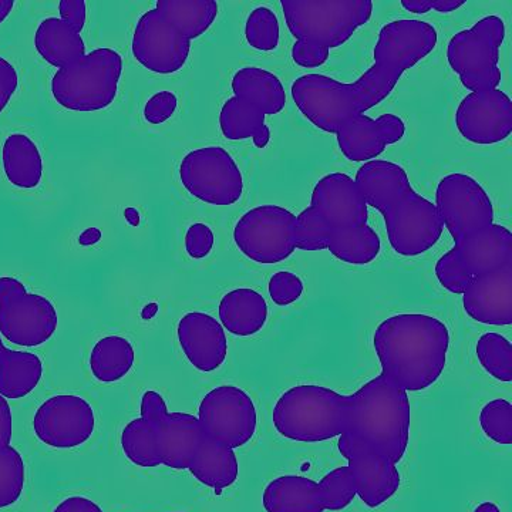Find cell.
Masks as SVG:
<instances>
[{
	"label": "cell",
	"instance_id": "9c48e42d",
	"mask_svg": "<svg viewBox=\"0 0 512 512\" xmlns=\"http://www.w3.org/2000/svg\"><path fill=\"white\" fill-rule=\"evenodd\" d=\"M59 315L46 296L29 293L23 282L0 276V335L13 345L37 348L55 335Z\"/></svg>",
	"mask_w": 512,
	"mask_h": 512
},
{
	"label": "cell",
	"instance_id": "74e56055",
	"mask_svg": "<svg viewBox=\"0 0 512 512\" xmlns=\"http://www.w3.org/2000/svg\"><path fill=\"white\" fill-rule=\"evenodd\" d=\"M323 507L329 511H342L356 498V484L349 467H338L319 481Z\"/></svg>",
	"mask_w": 512,
	"mask_h": 512
},
{
	"label": "cell",
	"instance_id": "7bdbcfd3",
	"mask_svg": "<svg viewBox=\"0 0 512 512\" xmlns=\"http://www.w3.org/2000/svg\"><path fill=\"white\" fill-rule=\"evenodd\" d=\"M177 107V96L173 92L163 90V92H158L151 99H148L146 106H144V119L147 123L160 126L165 121L173 119Z\"/></svg>",
	"mask_w": 512,
	"mask_h": 512
},
{
	"label": "cell",
	"instance_id": "836d02e7",
	"mask_svg": "<svg viewBox=\"0 0 512 512\" xmlns=\"http://www.w3.org/2000/svg\"><path fill=\"white\" fill-rule=\"evenodd\" d=\"M121 448L131 463L137 467L154 468L161 466L157 441L153 430L143 417L131 420L121 433Z\"/></svg>",
	"mask_w": 512,
	"mask_h": 512
},
{
	"label": "cell",
	"instance_id": "3957f363",
	"mask_svg": "<svg viewBox=\"0 0 512 512\" xmlns=\"http://www.w3.org/2000/svg\"><path fill=\"white\" fill-rule=\"evenodd\" d=\"M220 13L215 0H158L138 19L131 50L144 69L180 72L190 59L191 42L210 30Z\"/></svg>",
	"mask_w": 512,
	"mask_h": 512
},
{
	"label": "cell",
	"instance_id": "816d5d0a",
	"mask_svg": "<svg viewBox=\"0 0 512 512\" xmlns=\"http://www.w3.org/2000/svg\"><path fill=\"white\" fill-rule=\"evenodd\" d=\"M13 8H15V0H0V25L9 18Z\"/></svg>",
	"mask_w": 512,
	"mask_h": 512
},
{
	"label": "cell",
	"instance_id": "d590c367",
	"mask_svg": "<svg viewBox=\"0 0 512 512\" xmlns=\"http://www.w3.org/2000/svg\"><path fill=\"white\" fill-rule=\"evenodd\" d=\"M25 481V461L19 451L12 446L0 448V510L18 503Z\"/></svg>",
	"mask_w": 512,
	"mask_h": 512
},
{
	"label": "cell",
	"instance_id": "f546056e",
	"mask_svg": "<svg viewBox=\"0 0 512 512\" xmlns=\"http://www.w3.org/2000/svg\"><path fill=\"white\" fill-rule=\"evenodd\" d=\"M43 376V363L35 353L10 350L0 338V394L19 400L36 389Z\"/></svg>",
	"mask_w": 512,
	"mask_h": 512
},
{
	"label": "cell",
	"instance_id": "ac0fdd59",
	"mask_svg": "<svg viewBox=\"0 0 512 512\" xmlns=\"http://www.w3.org/2000/svg\"><path fill=\"white\" fill-rule=\"evenodd\" d=\"M461 137L477 146L503 143L512 133V101L500 89L468 93L456 110Z\"/></svg>",
	"mask_w": 512,
	"mask_h": 512
},
{
	"label": "cell",
	"instance_id": "7402d4cb",
	"mask_svg": "<svg viewBox=\"0 0 512 512\" xmlns=\"http://www.w3.org/2000/svg\"><path fill=\"white\" fill-rule=\"evenodd\" d=\"M177 336L188 362L202 373L215 372L227 360L225 329L208 313H185L178 322Z\"/></svg>",
	"mask_w": 512,
	"mask_h": 512
},
{
	"label": "cell",
	"instance_id": "7dc6e473",
	"mask_svg": "<svg viewBox=\"0 0 512 512\" xmlns=\"http://www.w3.org/2000/svg\"><path fill=\"white\" fill-rule=\"evenodd\" d=\"M60 19L72 25L82 33L87 20V8L84 0H62L59 3Z\"/></svg>",
	"mask_w": 512,
	"mask_h": 512
},
{
	"label": "cell",
	"instance_id": "f35d334b",
	"mask_svg": "<svg viewBox=\"0 0 512 512\" xmlns=\"http://www.w3.org/2000/svg\"><path fill=\"white\" fill-rule=\"evenodd\" d=\"M330 232L329 225L318 212L312 207L305 208L296 215L295 247L306 252L325 251L328 249Z\"/></svg>",
	"mask_w": 512,
	"mask_h": 512
},
{
	"label": "cell",
	"instance_id": "4dcf8cb0",
	"mask_svg": "<svg viewBox=\"0 0 512 512\" xmlns=\"http://www.w3.org/2000/svg\"><path fill=\"white\" fill-rule=\"evenodd\" d=\"M188 471L205 487L221 491L237 483L238 458L231 448L204 439Z\"/></svg>",
	"mask_w": 512,
	"mask_h": 512
},
{
	"label": "cell",
	"instance_id": "5b68a950",
	"mask_svg": "<svg viewBox=\"0 0 512 512\" xmlns=\"http://www.w3.org/2000/svg\"><path fill=\"white\" fill-rule=\"evenodd\" d=\"M281 6L296 40L293 63L305 69L323 66L330 50L348 43L373 15L372 0H282Z\"/></svg>",
	"mask_w": 512,
	"mask_h": 512
},
{
	"label": "cell",
	"instance_id": "d6a6232c",
	"mask_svg": "<svg viewBox=\"0 0 512 512\" xmlns=\"http://www.w3.org/2000/svg\"><path fill=\"white\" fill-rule=\"evenodd\" d=\"M328 251L343 264L369 265L382 252V239L370 225L340 229L330 232Z\"/></svg>",
	"mask_w": 512,
	"mask_h": 512
},
{
	"label": "cell",
	"instance_id": "8fae6325",
	"mask_svg": "<svg viewBox=\"0 0 512 512\" xmlns=\"http://www.w3.org/2000/svg\"><path fill=\"white\" fill-rule=\"evenodd\" d=\"M180 180L192 197L215 207L237 204L244 194L241 168L220 146L190 151L181 160Z\"/></svg>",
	"mask_w": 512,
	"mask_h": 512
},
{
	"label": "cell",
	"instance_id": "7a4b0ae2",
	"mask_svg": "<svg viewBox=\"0 0 512 512\" xmlns=\"http://www.w3.org/2000/svg\"><path fill=\"white\" fill-rule=\"evenodd\" d=\"M373 348L390 382L406 393L424 392L446 369L450 330L434 316L399 313L377 326Z\"/></svg>",
	"mask_w": 512,
	"mask_h": 512
},
{
	"label": "cell",
	"instance_id": "4fadbf2b",
	"mask_svg": "<svg viewBox=\"0 0 512 512\" xmlns=\"http://www.w3.org/2000/svg\"><path fill=\"white\" fill-rule=\"evenodd\" d=\"M386 225L387 239L397 255L419 256L439 244L444 232L439 211L414 188L404 192L380 212Z\"/></svg>",
	"mask_w": 512,
	"mask_h": 512
},
{
	"label": "cell",
	"instance_id": "44dd1931",
	"mask_svg": "<svg viewBox=\"0 0 512 512\" xmlns=\"http://www.w3.org/2000/svg\"><path fill=\"white\" fill-rule=\"evenodd\" d=\"M329 225L330 231L363 227L369 221L365 198L348 174L332 173L313 187L311 205Z\"/></svg>",
	"mask_w": 512,
	"mask_h": 512
},
{
	"label": "cell",
	"instance_id": "603a6c76",
	"mask_svg": "<svg viewBox=\"0 0 512 512\" xmlns=\"http://www.w3.org/2000/svg\"><path fill=\"white\" fill-rule=\"evenodd\" d=\"M463 308L483 325H512V264L473 278L463 292Z\"/></svg>",
	"mask_w": 512,
	"mask_h": 512
},
{
	"label": "cell",
	"instance_id": "8992f818",
	"mask_svg": "<svg viewBox=\"0 0 512 512\" xmlns=\"http://www.w3.org/2000/svg\"><path fill=\"white\" fill-rule=\"evenodd\" d=\"M229 97L221 107L220 128L229 141L252 138L256 148H266L271 130L266 116H276L286 107L284 84L276 74L261 67H242L232 77Z\"/></svg>",
	"mask_w": 512,
	"mask_h": 512
},
{
	"label": "cell",
	"instance_id": "1f68e13d",
	"mask_svg": "<svg viewBox=\"0 0 512 512\" xmlns=\"http://www.w3.org/2000/svg\"><path fill=\"white\" fill-rule=\"evenodd\" d=\"M136 352L130 340L123 336H106L94 345L90 353V370L101 383H116L133 369Z\"/></svg>",
	"mask_w": 512,
	"mask_h": 512
},
{
	"label": "cell",
	"instance_id": "ee69618b",
	"mask_svg": "<svg viewBox=\"0 0 512 512\" xmlns=\"http://www.w3.org/2000/svg\"><path fill=\"white\" fill-rule=\"evenodd\" d=\"M215 245V235L207 224L197 222L185 234V251L192 259H204L211 254Z\"/></svg>",
	"mask_w": 512,
	"mask_h": 512
},
{
	"label": "cell",
	"instance_id": "f907efd6",
	"mask_svg": "<svg viewBox=\"0 0 512 512\" xmlns=\"http://www.w3.org/2000/svg\"><path fill=\"white\" fill-rule=\"evenodd\" d=\"M101 239V231L99 228H89L80 235L79 242L84 245V247H89V245L97 244Z\"/></svg>",
	"mask_w": 512,
	"mask_h": 512
},
{
	"label": "cell",
	"instance_id": "d6986e66",
	"mask_svg": "<svg viewBox=\"0 0 512 512\" xmlns=\"http://www.w3.org/2000/svg\"><path fill=\"white\" fill-rule=\"evenodd\" d=\"M406 123L396 114H382L377 119L356 114L343 121L336 130L340 153L352 163H369L382 156L386 148L400 143Z\"/></svg>",
	"mask_w": 512,
	"mask_h": 512
},
{
	"label": "cell",
	"instance_id": "e0dca14e",
	"mask_svg": "<svg viewBox=\"0 0 512 512\" xmlns=\"http://www.w3.org/2000/svg\"><path fill=\"white\" fill-rule=\"evenodd\" d=\"M96 416L92 404L74 394H57L40 404L33 417L35 436L60 450L83 446L92 439Z\"/></svg>",
	"mask_w": 512,
	"mask_h": 512
},
{
	"label": "cell",
	"instance_id": "b9f144b4",
	"mask_svg": "<svg viewBox=\"0 0 512 512\" xmlns=\"http://www.w3.org/2000/svg\"><path fill=\"white\" fill-rule=\"evenodd\" d=\"M268 292L275 305L285 308L301 299L305 284L301 276L289 271H279L269 279Z\"/></svg>",
	"mask_w": 512,
	"mask_h": 512
},
{
	"label": "cell",
	"instance_id": "30bf717a",
	"mask_svg": "<svg viewBox=\"0 0 512 512\" xmlns=\"http://www.w3.org/2000/svg\"><path fill=\"white\" fill-rule=\"evenodd\" d=\"M295 224L296 215L281 205H258L239 218L235 245L256 264H279L296 251Z\"/></svg>",
	"mask_w": 512,
	"mask_h": 512
},
{
	"label": "cell",
	"instance_id": "60d3db41",
	"mask_svg": "<svg viewBox=\"0 0 512 512\" xmlns=\"http://www.w3.org/2000/svg\"><path fill=\"white\" fill-rule=\"evenodd\" d=\"M434 274H436L439 284L454 295H463L467 286L473 281V276L468 274L467 269L464 268L460 255L454 247L436 262Z\"/></svg>",
	"mask_w": 512,
	"mask_h": 512
},
{
	"label": "cell",
	"instance_id": "ffe728a7",
	"mask_svg": "<svg viewBox=\"0 0 512 512\" xmlns=\"http://www.w3.org/2000/svg\"><path fill=\"white\" fill-rule=\"evenodd\" d=\"M437 43L439 33L430 23L414 19L393 20L380 29L373 57L375 62L404 73L433 53Z\"/></svg>",
	"mask_w": 512,
	"mask_h": 512
},
{
	"label": "cell",
	"instance_id": "ab89813d",
	"mask_svg": "<svg viewBox=\"0 0 512 512\" xmlns=\"http://www.w3.org/2000/svg\"><path fill=\"white\" fill-rule=\"evenodd\" d=\"M481 430L488 439L501 446L512 444V404L505 399H494L481 409Z\"/></svg>",
	"mask_w": 512,
	"mask_h": 512
},
{
	"label": "cell",
	"instance_id": "f5cc1de1",
	"mask_svg": "<svg viewBox=\"0 0 512 512\" xmlns=\"http://www.w3.org/2000/svg\"><path fill=\"white\" fill-rule=\"evenodd\" d=\"M124 215H126L128 224L133 225V227H138V225H140V215H138L137 210H134V208H127Z\"/></svg>",
	"mask_w": 512,
	"mask_h": 512
},
{
	"label": "cell",
	"instance_id": "8d00e7d4",
	"mask_svg": "<svg viewBox=\"0 0 512 512\" xmlns=\"http://www.w3.org/2000/svg\"><path fill=\"white\" fill-rule=\"evenodd\" d=\"M245 39L252 49L259 52H274L281 40L278 16L265 6L252 10L245 23Z\"/></svg>",
	"mask_w": 512,
	"mask_h": 512
},
{
	"label": "cell",
	"instance_id": "83f0119b",
	"mask_svg": "<svg viewBox=\"0 0 512 512\" xmlns=\"http://www.w3.org/2000/svg\"><path fill=\"white\" fill-rule=\"evenodd\" d=\"M35 49L46 63L57 69L86 56V45L80 32L60 18L40 22L35 33Z\"/></svg>",
	"mask_w": 512,
	"mask_h": 512
},
{
	"label": "cell",
	"instance_id": "cb8c5ba5",
	"mask_svg": "<svg viewBox=\"0 0 512 512\" xmlns=\"http://www.w3.org/2000/svg\"><path fill=\"white\" fill-rule=\"evenodd\" d=\"M454 248L473 278L512 264V234L504 225L491 224L473 232L454 242Z\"/></svg>",
	"mask_w": 512,
	"mask_h": 512
},
{
	"label": "cell",
	"instance_id": "7c38bea8",
	"mask_svg": "<svg viewBox=\"0 0 512 512\" xmlns=\"http://www.w3.org/2000/svg\"><path fill=\"white\" fill-rule=\"evenodd\" d=\"M198 421L205 439L237 450L254 439L258 413L245 390L222 384L205 394L198 407Z\"/></svg>",
	"mask_w": 512,
	"mask_h": 512
},
{
	"label": "cell",
	"instance_id": "db71d44e",
	"mask_svg": "<svg viewBox=\"0 0 512 512\" xmlns=\"http://www.w3.org/2000/svg\"><path fill=\"white\" fill-rule=\"evenodd\" d=\"M474 512H503L497 504L491 503V501H485V503L478 505Z\"/></svg>",
	"mask_w": 512,
	"mask_h": 512
},
{
	"label": "cell",
	"instance_id": "52a82bcc",
	"mask_svg": "<svg viewBox=\"0 0 512 512\" xmlns=\"http://www.w3.org/2000/svg\"><path fill=\"white\" fill-rule=\"evenodd\" d=\"M123 74V57L110 47L92 50L57 70L52 79L53 99L63 109L92 113L116 100Z\"/></svg>",
	"mask_w": 512,
	"mask_h": 512
},
{
	"label": "cell",
	"instance_id": "c3c4849f",
	"mask_svg": "<svg viewBox=\"0 0 512 512\" xmlns=\"http://www.w3.org/2000/svg\"><path fill=\"white\" fill-rule=\"evenodd\" d=\"M13 436V414L8 399L0 394V448L10 446Z\"/></svg>",
	"mask_w": 512,
	"mask_h": 512
},
{
	"label": "cell",
	"instance_id": "484cf974",
	"mask_svg": "<svg viewBox=\"0 0 512 512\" xmlns=\"http://www.w3.org/2000/svg\"><path fill=\"white\" fill-rule=\"evenodd\" d=\"M218 315L222 328L231 335L249 338L265 328L269 315L268 303L255 289H234L222 296Z\"/></svg>",
	"mask_w": 512,
	"mask_h": 512
},
{
	"label": "cell",
	"instance_id": "ba28073f",
	"mask_svg": "<svg viewBox=\"0 0 512 512\" xmlns=\"http://www.w3.org/2000/svg\"><path fill=\"white\" fill-rule=\"evenodd\" d=\"M507 28L500 16H485L447 43V62L470 92L498 89L503 80L498 62Z\"/></svg>",
	"mask_w": 512,
	"mask_h": 512
},
{
	"label": "cell",
	"instance_id": "e575fe53",
	"mask_svg": "<svg viewBox=\"0 0 512 512\" xmlns=\"http://www.w3.org/2000/svg\"><path fill=\"white\" fill-rule=\"evenodd\" d=\"M476 355L484 372L498 382H512V345L500 333L488 332L477 340Z\"/></svg>",
	"mask_w": 512,
	"mask_h": 512
},
{
	"label": "cell",
	"instance_id": "681fc988",
	"mask_svg": "<svg viewBox=\"0 0 512 512\" xmlns=\"http://www.w3.org/2000/svg\"><path fill=\"white\" fill-rule=\"evenodd\" d=\"M53 512H104L101 510L99 504L94 503L93 500L80 495L66 498L62 503L57 505Z\"/></svg>",
	"mask_w": 512,
	"mask_h": 512
},
{
	"label": "cell",
	"instance_id": "2e32d148",
	"mask_svg": "<svg viewBox=\"0 0 512 512\" xmlns=\"http://www.w3.org/2000/svg\"><path fill=\"white\" fill-rule=\"evenodd\" d=\"M339 453L348 460L356 494L369 508L386 504L402 485L399 468L389 454L362 437L340 436Z\"/></svg>",
	"mask_w": 512,
	"mask_h": 512
},
{
	"label": "cell",
	"instance_id": "d4e9b609",
	"mask_svg": "<svg viewBox=\"0 0 512 512\" xmlns=\"http://www.w3.org/2000/svg\"><path fill=\"white\" fill-rule=\"evenodd\" d=\"M355 183L367 207L382 212L393 201L412 188L409 174L402 165L392 161L373 160L357 170Z\"/></svg>",
	"mask_w": 512,
	"mask_h": 512
},
{
	"label": "cell",
	"instance_id": "5bb4252c",
	"mask_svg": "<svg viewBox=\"0 0 512 512\" xmlns=\"http://www.w3.org/2000/svg\"><path fill=\"white\" fill-rule=\"evenodd\" d=\"M140 413L156 437L161 466L188 470L205 439L198 417L170 412L164 397L154 390L141 397Z\"/></svg>",
	"mask_w": 512,
	"mask_h": 512
},
{
	"label": "cell",
	"instance_id": "9a60e30c",
	"mask_svg": "<svg viewBox=\"0 0 512 512\" xmlns=\"http://www.w3.org/2000/svg\"><path fill=\"white\" fill-rule=\"evenodd\" d=\"M434 205L454 242L494 224L493 200L471 175H444L437 185Z\"/></svg>",
	"mask_w": 512,
	"mask_h": 512
},
{
	"label": "cell",
	"instance_id": "f1b7e54d",
	"mask_svg": "<svg viewBox=\"0 0 512 512\" xmlns=\"http://www.w3.org/2000/svg\"><path fill=\"white\" fill-rule=\"evenodd\" d=\"M3 171L13 187L33 190L43 178V158L39 147L29 136L10 134L2 148Z\"/></svg>",
	"mask_w": 512,
	"mask_h": 512
},
{
	"label": "cell",
	"instance_id": "4316f807",
	"mask_svg": "<svg viewBox=\"0 0 512 512\" xmlns=\"http://www.w3.org/2000/svg\"><path fill=\"white\" fill-rule=\"evenodd\" d=\"M266 512H325L318 481L302 476H281L262 494Z\"/></svg>",
	"mask_w": 512,
	"mask_h": 512
},
{
	"label": "cell",
	"instance_id": "277c9868",
	"mask_svg": "<svg viewBox=\"0 0 512 512\" xmlns=\"http://www.w3.org/2000/svg\"><path fill=\"white\" fill-rule=\"evenodd\" d=\"M402 76V70L375 62L353 83H342L326 74H303L292 83L291 94L306 120L323 133L335 134L349 117L383 103Z\"/></svg>",
	"mask_w": 512,
	"mask_h": 512
},
{
	"label": "cell",
	"instance_id": "6da1fadb",
	"mask_svg": "<svg viewBox=\"0 0 512 512\" xmlns=\"http://www.w3.org/2000/svg\"><path fill=\"white\" fill-rule=\"evenodd\" d=\"M272 423L296 443L362 437L399 464L409 447L412 406L409 393L380 373L349 396L318 384L291 387L276 402Z\"/></svg>",
	"mask_w": 512,
	"mask_h": 512
},
{
	"label": "cell",
	"instance_id": "f6af8a7d",
	"mask_svg": "<svg viewBox=\"0 0 512 512\" xmlns=\"http://www.w3.org/2000/svg\"><path fill=\"white\" fill-rule=\"evenodd\" d=\"M466 0H402L400 6L414 15H424L431 9L439 13H453L466 6Z\"/></svg>",
	"mask_w": 512,
	"mask_h": 512
},
{
	"label": "cell",
	"instance_id": "bcb514c9",
	"mask_svg": "<svg viewBox=\"0 0 512 512\" xmlns=\"http://www.w3.org/2000/svg\"><path fill=\"white\" fill-rule=\"evenodd\" d=\"M19 74L9 60L0 56V114L8 107L10 100L18 92Z\"/></svg>",
	"mask_w": 512,
	"mask_h": 512
}]
</instances>
